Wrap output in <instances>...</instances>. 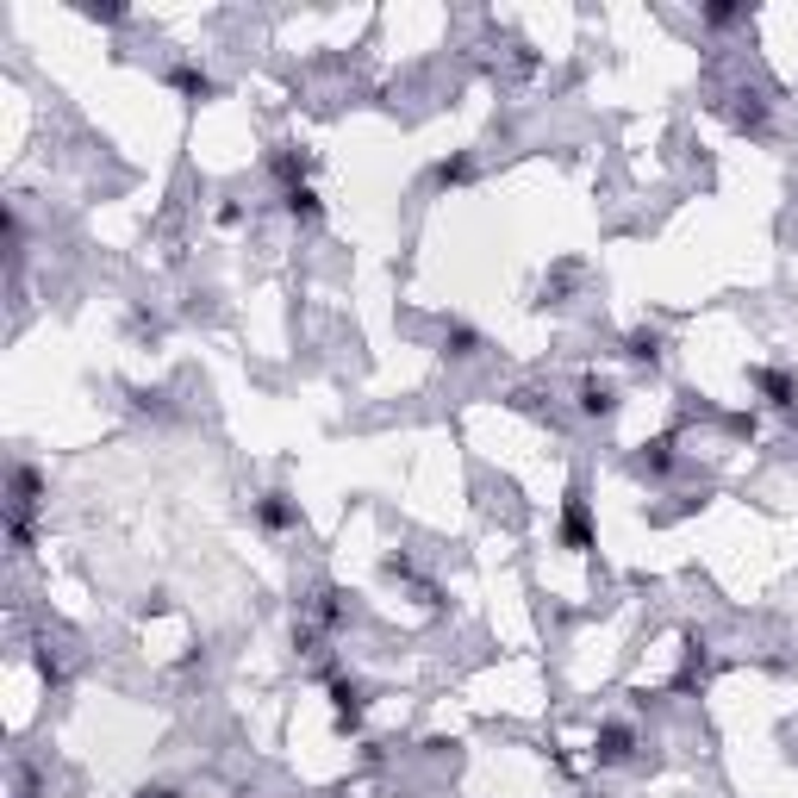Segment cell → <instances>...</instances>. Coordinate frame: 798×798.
Listing matches in <instances>:
<instances>
[{
	"label": "cell",
	"mask_w": 798,
	"mask_h": 798,
	"mask_svg": "<svg viewBox=\"0 0 798 798\" xmlns=\"http://www.w3.org/2000/svg\"><path fill=\"white\" fill-rule=\"evenodd\" d=\"M256 524H263V531H287V524H300V505H293L287 493H263V499H256Z\"/></svg>",
	"instance_id": "cell-1"
},
{
	"label": "cell",
	"mask_w": 798,
	"mask_h": 798,
	"mask_svg": "<svg viewBox=\"0 0 798 798\" xmlns=\"http://www.w3.org/2000/svg\"><path fill=\"white\" fill-rule=\"evenodd\" d=\"M331 705H337V724H343V730L362 724V687H356V680L337 674V680H331Z\"/></svg>",
	"instance_id": "cell-2"
},
{
	"label": "cell",
	"mask_w": 798,
	"mask_h": 798,
	"mask_svg": "<svg viewBox=\"0 0 798 798\" xmlns=\"http://www.w3.org/2000/svg\"><path fill=\"white\" fill-rule=\"evenodd\" d=\"M592 755H599V761H624V755H630V730H624V724H605V730L592 736Z\"/></svg>",
	"instance_id": "cell-3"
},
{
	"label": "cell",
	"mask_w": 798,
	"mask_h": 798,
	"mask_svg": "<svg viewBox=\"0 0 798 798\" xmlns=\"http://www.w3.org/2000/svg\"><path fill=\"white\" fill-rule=\"evenodd\" d=\"M637 468H642V475H668V468H674V437H655V443H642Z\"/></svg>",
	"instance_id": "cell-4"
},
{
	"label": "cell",
	"mask_w": 798,
	"mask_h": 798,
	"mask_svg": "<svg viewBox=\"0 0 798 798\" xmlns=\"http://www.w3.org/2000/svg\"><path fill=\"white\" fill-rule=\"evenodd\" d=\"M755 387H761V393H767V399H774V406H793V374H780V369H755Z\"/></svg>",
	"instance_id": "cell-5"
},
{
	"label": "cell",
	"mask_w": 798,
	"mask_h": 798,
	"mask_svg": "<svg viewBox=\"0 0 798 798\" xmlns=\"http://www.w3.org/2000/svg\"><path fill=\"white\" fill-rule=\"evenodd\" d=\"M611 406H618V399H611L605 380H581V412L586 418H611Z\"/></svg>",
	"instance_id": "cell-6"
},
{
	"label": "cell",
	"mask_w": 798,
	"mask_h": 798,
	"mask_svg": "<svg viewBox=\"0 0 798 798\" xmlns=\"http://www.w3.org/2000/svg\"><path fill=\"white\" fill-rule=\"evenodd\" d=\"M287 213H293V218H306V225H319V218H324V207H319V194H312V187H287Z\"/></svg>",
	"instance_id": "cell-7"
},
{
	"label": "cell",
	"mask_w": 798,
	"mask_h": 798,
	"mask_svg": "<svg viewBox=\"0 0 798 798\" xmlns=\"http://www.w3.org/2000/svg\"><path fill=\"white\" fill-rule=\"evenodd\" d=\"M562 543H568V549H586V543H592V536H586V505H581V499L568 505V524H562Z\"/></svg>",
	"instance_id": "cell-8"
},
{
	"label": "cell",
	"mask_w": 798,
	"mask_h": 798,
	"mask_svg": "<svg viewBox=\"0 0 798 798\" xmlns=\"http://www.w3.org/2000/svg\"><path fill=\"white\" fill-rule=\"evenodd\" d=\"M168 82H175V88H181V94H194V101H207V94H213V82H207V75H200V69H175V75H168Z\"/></svg>",
	"instance_id": "cell-9"
},
{
	"label": "cell",
	"mask_w": 798,
	"mask_h": 798,
	"mask_svg": "<svg viewBox=\"0 0 798 798\" xmlns=\"http://www.w3.org/2000/svg\"><path fill=\"white\" fill-rule=\"evenodd\" d=\"M630 356H637V362H655V356H661V337H655V331H637V337H630Z\"/></svg>",
	"instance_id": "cell-10"
},
{
	"label": "cell",
	"mask_w": 798,
	"mask_h": 798,
	"mask_svg": "<svg viewBox=\"0 0 798 798\" xmlns=\"http://www.w3.org/2000/svg\"><path fill=\"white\" fill-rule=\"evenodd\" d=\"M437 181L449 187V181H468V157H449V162H437Z\"/></svg>",
	"instance_id": "cell-11"
},
{
	"label": "cell",
	"mask_w": 798,
	"mask_h": 798,
	"mask_svg": "<svg viewBox=\"0 0 798 798\" xmlns=\"http://www.w3.org/2000/svg\"><path fill=\"white\" fill-rule=\"evenodd\" d=\"M449 343H456V356H468V350H475V331H468V324H456V331H449Z\"/></svg>",
	"instance_id": "cell-12"
}]
</instances>
